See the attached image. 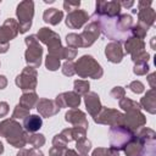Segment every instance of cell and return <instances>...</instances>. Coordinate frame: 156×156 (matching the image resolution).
I'll return each mask as SVG.
<instances>
[{
  "label": "cell",
  "instance_id": "obj_15",
  "mask_svg": "<svg viewBox=\"0 0 156 156\" xmlns=\"http://www.w3.org/2000/svg\"><path fill=\"white\" fill-rule=\"evenodd\" d=\"M138 16H139L138 24L143 26L146 29H149L151 26H154V22H155V18H156V13L151 7H140L139 12H138Z\"/></svg>",
  "mask_w": 156,
  "mask_h": 156
},
{
  "label": "cell",
  "instance_id": "obj_1",
  "mask_svg": "<svg viewBox=\"0 0 156 156\" xmlns=\"http://www.w3.org/2000/svg\"><path fill=\"white\" fill-rule=\"evenodd\" d=\"M93 21H95L102 33L113 40H124L130 35V29L133 27V18L130 15H118L116 17H106L93 15Z\"/></svg>",
  "mask_w": 156,
  "mask_h": 156
},
{
  "label": "cell",
  "instance_id": "obj_34",
  "mask_svg": "<svg viewBox=\"0 0 156 156\" xmlns=\"http://www.w3.org/2000/svg\"><path fill=\"white\" fill-rule=\"evenodd\" d=\"M132 91H134V93H136V94H139V93H143L144 91V84L143 83H140L139 80H134V82H132L130 84H129V87H128Z\"/></svg>",
  "mask_w": 156,
  "mask_h": 156
},
{
  "label": "cell",
  "instance_id": "obj_41",
  "mask_svg": "<svg viewBox=\"0 0 156 156\" xmlns=\"http://www.w3.org/2000/svg\"><path fill=\"white\" fill-rule=\"evenodd\" d=\"M30 156H44V155L34 147V149H30Z\"/></svg>",
  "mask_w": 156,
  "mask_h": 156
},
{
  "label": "cell",
  "instance_id": "obj_23",
  "mask_svg": "<svg viewBox=\"0 0 156 156\" xmlns=\"http://www.w3.org/2000/svg\"><path fill=\"white\" fill-rule=\"evenodd\" d=\"M63 17V12L62 11H58L57 9H48L45 10L44 15H43V18L46 23H50V24H57L60 23V21L62 20Z\"/></svg>",
  "mask_w": 156,
  "mask_h": 156
},
{
  "label": "cell",
  "instance_id": "obj_12",
  "mask_svg": "<svg viewBox=\"0 0 156 156\" xmlns=\"http://www.w3.org/2000/svg\"><path fill=\"white\" fill-rule=\"evenodd\" d=\"M146 122L145 116L139 111V110H134V111H129L127 112V115L123 117V124H126L129 130H135L139 127L144 126Z\"/></svg>",
  "mask_w": 156,
  "mask_h": 156
},
{
  "label": "cell",
  "instance_id": "obj_31",
  "mask_svg": "<svg viewBox=\"0 0 156 156\" xmlns=\"http://www.w3.org/2000/svg\"><path fill=\"white\" fill-rule=\"evenodd\" d=\"M66 40H67V44L71 45V46H74V48H77V46H82L80 38H79V35L76 34V33H71V34H68V35L66 37Z\"/></svg>",
  "mask_w": 156,
  "mask_h": 156
},
{
  "label": "cell",
  "instance_id": "obj_11",
  "mask_svg": "<svg viewBox=\"0 0 156 156\" xmlns=\"http://www.w3.org/2000/svg\"><path fill=\"white\" fill-rule=\"evenodd\" d=\"M99 34H100V27H99V24L95 21H91L85 27V29L83 30V33L79 34L82 46H90L98 39Z\"/></svg>",
  "mask_w": 156,
  "mask_h": 156
},
{
  "label": "cell",
  "instance_id": "obj_39",
  "mask_svg": "<svg viewBox=\"0 0 156 156\" xmlns=\"http://www.w3.org/2000/svg\"><path fill=\"white\" fill-rule=\"evenodd\" d=\"M9 112V105L6 102H0V117H4Z\"/></svg>",
  "mask_w": 156,
  "mask_h": 156
},
{
  "label": "cell",
  "instance_id": "obj_42",
  "mask_svg": "<svg viewBox=\"0 0 156 156\" xmlns=\"http://www.w3.org/2000/svg\"><path fill=\"white\" fill-rule=\"evenodd\" d=\"M133 4H134V1H128V2H119V5L121 6H124V7H130V6H133Z\"/></svg>",
  "mask_w": 156,
  "mask_h": 156
},
{
  "label": "cell",
  "instance_id": "obj_24",
  "mask_svg": "<svg viewBox=\"0 0 156 156\" xmlns=\"http://www.w3.org/2000/svg\"><path fill=\"white\" fill-rule=\"evenodd\" d=\"M37 102V94L34 91L29 93V94H23L21 96V100H20V106H22L23 108L26 110H30Z\"/></svg>",
  "mask_w": 156,
  "mask_h": 156
},
{
  "label": "cell",
  "instance_id": "obj_40",
  "mask_svg": "<svg viewBox=\"0 0 156 156\" xmlns=\"http://www.w3.org/2000/svg\"><path fill=\"white\" fill-rule=\"evenodd\" d=\"M7 84V80L5 78V76H0V89H4Z\"/></svg>",
  "mask_w": 156,
  "mask_h": 156
},
{
  "label": "cell",
  "instance_id": "obj_29",
  "mask_svg": "<svg viewBox=\"0 0 156 156\" xmlns=\"http://www.w3.org/2000/svg\"><path fill=\"white\" fill-rule=\"evenodd\" d=\"M45 65H46L48 69L55 71V69H57L58 66H60V58L56 57V56H54V55H48V56H46V62H45Z\"/></svg>",
  "mask_w": 156,
  "mask_h": 156
},
{
  "label": "cell",
  "instance_id": "obj_30",
  "mask_svg": "<svg viewBox=\"0 0 156 156\" xmlns=\"http://www.w3.org/2000/svg\"><path fill=\"white\" fill-rule=\"evenodd\" d=\"M27 141H28L29 144H32V145L37 149V147L41 146V145L45 143V139H44V135H41V134H33V135H30V136L27 139Z\"/></svg>",
  "mask_w": 156,
  "mask_h": 156
},
{
  "label": "cell",
  "instance_id": "obj_2",
  "mask_svg": "<svg viewBox=\"0 0 156 156\" xmlns=\"http://www.w3.org/2000/svg\"><path fill=\"white\" fill-rule=\"evenodd\" d=\"M0 135H4L15 147H23L27 143V134L13 119H6L0 124Z\"/></svg>",
  "mask_w": 156,
  "mask_h": 156
},
{
  "label": "cell",
  "instance_id": "obj_3",
  "mask_svg": "<svg viewBox=\"0 0 156 156\" xmlns=\"http://www.w3.org/2000/svg\"><path fill=\"white\" fill-rule=\"evenodd\" d=\"M74 71L82 78L91 77V78L98 79L102 76L101 66L89 55H84L77 61V63L74 66Z\"/></svg>",
  "mask_w": 156,
  "mask_h": 156
},
{
  "label": "cell",
  "instance_id": "obj_22",
  "mask_svg": "<svg viewBox=\"0 0 156 156\" xmlns=\"http://www.w3.org/2000/svg\"><path fill=\"white\" fill-rule=\"evenodd\" d=\"M140 106H143L145 110H147L150 113H155V106H156V96H155V89H150L146 95L141 99Z\"/></svg>",
  "mask_w": 156,
  "mask_h": 156
},
{
  "label": "cell",
  "instance_id": "obj_27",
  "mask_svg": "<svg viewBox=\"0 0 156 156\" xmlns=\"http://www.w3.org/2000/svg\"><path fill=\"white\" fill-rule=\"evenodd\" d=\"M90 149H91V143H90L89 140H87L85 138L77 141V150H78L82 155H87Z\"/></svg>",
  "mask_w": 156,
  "mask_h": 156
},
{
  "label": "cell",
  "instance_id": "obj_10",
  "mask_svg": "<svg viewBox=\"0 0 156 156\" xmlns=\"http://www.w3.org/2000/svg\"><path fill=\"white\" fill-rule=\"evenodd\" d=\"M16 84L26 90V89H34L35 84H37V72L34 68L32 67H26V69L21 73V76H18L16 78Z\"/></svg>",
  "mask_w": 156,
  "mask_h": 156
},
{
  "label": "cell",
  "instance_id": "obj_7",
  "mask_svg": "<svg viewBox=\"0 0 156 156\" xmlns=\"http://www.w3.org/2000/svg\"><path fill=\"white\" fill-rule=\"evenodd\" d=\"M26 44L28 46L27 51H26V61L34 66V67H38L40 66V62H41V54H43V49L41 46L39 45L38 40H37V35H30V37H27L26 38Z\"/></svg>",
  "mask_w": 156,
  "mask_h": 156
},
{
  "label": "cell",
  "instance_id": "obj_6",
  "mask_svg": "<svg viewBox=\"0 0 156 156\" xmlns=\"http://www.w3.org/2000/svg\"><path fill=\"white\" fill-rule=\"evenodd\" d=\"M18 33V23L13 18H7L0 27V52H6L9 49V40L15 38Z\"/></svg>",
  "mask_w": 156,
  "mask_h": 156
},
{
  "label": "cell",
  "instance_id": "obj_20",
  "mask_svg": "<svg viewBox=\"0 0 156 156\" xmlns=\"http://www.w3.org/2000/svg\"><path fill=\"white\" fill-rule=\"evenodd\" d=\"M43 124V121H41V117L37 116V115H30V116H27L23 121V127L26 128L27 132H37L40 129Z\"/></svg>",
  "mask_w": 156,
  "mask_h": 156
},
{
  "label": "cell",
  "instance_id": "obj_32",
  "mask_svg": "<svg viewBox=\"0 0 156 156\" xmlns=\"http://www.w3.org/2000/svg\"><path fill=\"white\" fill-rule=\"evenodd\" d=\"M147 71H149V65H147V62H139V63H136L135 65V67H134V73L135 74H146L147 73Z\"/></svg>",
  "mask_w": 156,
  "mask_h": 156
},
{
  "label": "cell",
  "instance_id": "obj_18",
  "mask_svg": "<svg viewBox=\"0 0 156 156\" xmlns=\"http://www.w3.org/2000/svg\"><path fill=\"white\" fill-rule=\"evenodd\" d=\"M85 105H87V108H88V112L95 117L96 115H99V111L102 108L101 104H100V100H99V96L95 94V93H87L85 94Z\"/></svg>",
  "mask_w": 156,
  "mask_h": 156
},
{
  "label": "cell",
  "instance_id": "obj_43",
  "mask_svg": "<svg viewBox=\"0 0 156 156\" xmlns=\"http://www.w3.org/2000/svg\"><path fill=\"white\" fill-rule=\"evenodd\" d=\"M154 78H155V73H152L150 77H149V82H150V85H151V89H154L155 88V84H154Z\"/></svg>",
  "mask_w": 156,
  "mask_h": 156
},
{
  "label": "cell",
  "instance_id": "obj_19",
  "mask_svg": "<svg viewBox=\"0 0 156 156\" xmlns=\"http://www.w3.org/2000/svg\"><path fill=\"white\" fill-rule=\"evenodd\" d=\"M66 121L72 124H78V127H83L84 129L88 127V122L85 119V115L79 110H71L66 113Z\"/></svg>",
  "mask_w": 156,
  "mask_h": 156
},
{
  "label": "cell",
  "instance_id": "obj_44",
  "mask_svg": "<svg viewBox=\"0 0 156 156\" xmlns=\"http://www.w3.org/2000/svg\"><path fill=\"white\" fill-rule=\"evenodd\" d=\"M2 151H4V146H2V144L0 143V154H1Z\"/></svg>",
  "mask_w": 156,
  "mask_h": 156
},
{
  "label": "cell",
  "instance_id": "obj_16",
  "mask_svg": "<svg viewBox=\"0 0 156 156\" xmlns=\"http://www.w3.org/2000/svg\"><path fill=\"white\" fill-rule=\"evenodd\" d=\"M37 108L39 111V113L43 117H51L52 115L58 112V106L56 105L55 101L52 100H46V99H41L39 100V102L37 104Z\"/></svg>",
  "mask_w": 156,
  "mask_h": 156
},
{
  "label": "cell",
  "instance_id": "obj_17",
  "mask_svg": "<svg viewBox=\"0 0 156 156\" xmlns=\"http://www.w3.org/2000/svg\"><path fill=\"white\" fill-rule=\"evenodd\" d=\"M105 54L108 58V61L111 62H121L122 58H123V51H122V46L119 43H116V41H112L107 46H106V50H105Z\"/></svg>",
  "mask_w": 156,
  "mask_h": 156
},
{
  "label": "cell",
  "instance_id": "obj_9",
  "mask_svg": "<svg viewBox=\"0 0 156 156\" xmlns=\"http://www.w3.org/2000/svg\"><path fill=\"white\" fill-rule=\"evenodd\" d=\"M121 13V5L119 1H98L95 13L98 16H106V17H116Z\"/></svg>",
  "mask_w": 156,
  "mask_h": 156
},
{
  "label": "cell",
  "instance_id": "obj_25",
  "mask_svg": "<svg viewBox=\"0 0 156 156\" xmlns=\"http://www.w3.org/2000/svg\"><path fill=\"white\" fill-rule=\"evenodd\" d=\"M119 106H121L124 111H127V112L134 111V110H140V107H141L139 102L133 101V100H130V99H128V98H123V99L119 101Z\"/></svg>",
  "mask_w": 156,
  "mask_h": 156
},
{
  "label": "cell",
  "instance_id": "obj_28",
  "mask_svg": "<svg viewBox=\"0 0 156 156\" xmlns=\"http://www.w3.org/2000/svg\"><path fill=\"white\" fill-rule=\"evenodd\" d=\"M93 156H119V154H118V150H115L112 147H110V149L100 147L93 152Z\"/></svg>",
  "mask_w": 156,
  "mask_h": 156
},
{
  "label": "cell",
  "instance_id": "obj_35",
  "mask_svg": "<svg viewBox=\"0 0 156 156\" xmlns=\"http://www.w3.org/2000/svg\"><path fill=\"white\" fill-rule=\"evenodd\" d=\"M62 67H63V68H62V72H63V74H66V76H73V74L76 73V71H74V65H73L72 62H65Z\"/></svg>",
  "mask_w": 156,
  "mask_h": 156
},
{
  "label": "cell",
  "instance_id": "obj_33",
  "mask_svg": "<svg viewBox=\"0 0 156 156\" xmlns=\"http://www.w3.org/2000/svg\"><path fill=\"white\" fill-rule=\"evenodd\" d=\"M27 116H28V110L23 108L20 105L16 106V108H15V111L12 113V117L13 118H23V117H27Z\"/></svg>",
  "mask_w": 156,
  "mask_h": 156
},
{
  "label": "cell",
  "instance_id": "obj_8",
  "mask_svg": "<svg viewBox=\"0 0 156 156\" xmlns=\"http://www.w3.org/2000/svg\"><path fill=\"white\" fill-rule=\"evenodd\" d=\"M123 117L124 116L116 110L101 108V113L96 115L94 117V121L98 123H104L113 127V126H123Z\"/></svg>",
  "mask_w": 156,
  "mask_h": 156
},
{
  "label": "cell",
  "instance_id": "obj_26",
  "mask_svg": "<svg viewBox=\"0 0 156 156\" xmlns=\"http://www.w3.org/2000/svg\"><path fill=\"white\" fill-rule=\"evenodd\" d=\"M89 90V82L87 80H76L74 82V93H77L78 95L79 94H87Z\"/></svg>",
  "mask_w": 156,
  "mask_h": 156
},
{
  "label": "cell",
  "instance_id": "obj_4",
  "mask_svg": "<svg viewBox=\"0 0 156 156\" xmlns=\"http://www.w3.org/2000/svg\"><path fill=\"white\" fill-rule=\"evenodd\" d=\"M134 134L124 126H113L110 129V144L115 150L124 149L126 145L133 139Z\"/></svg>",
  "mask_w": 156,
  "mask_h": 156
},
{
  "label": "cell",
  "instance_id": "obj_36",
  "mask_svg": "<svg viewBox=\"0 0 156 156\" xmlns=\"http://www.w3.org/2000/svg\"><path fill=\"white\" fill-rule=\"evenodd\" d=\"M79 5H80L79 1H65V2H63L65 10H67V11H69V12L77 10V9L79 7Z\"/></svg>",
  "mask_w": 156,
  "mask_h": 156
},
{
  "label": "cell",
  "instance_id": "obj_38",
  "mask_svg": "<svg viewBox=\"0 0 156 156\" xmlns=\"http://www.w3.org/2000/svg\"><path fill=\"white\" fill-rule=\"evenodd\" d=\"M111 95H112L113 98H116V99L123 98V96H124V90H123V88H121V87H116V88L111 91Z\"/></svg>",
  "mask_w": 156,
  "mask_h": 156
},
{
  "label": "cell",
  "instance_id": "obj_21",
  "mask_svg": "<svg viewBox=\"0 0 156 156\" xmlns=\"http://www.w3.org/2000/svg\"><path fill=\"white\" fill-rule=\"evenodd\" d=\"M144 41L141 39H138V38H128L127 41H126V50L127 52L132 54V56L144 51Z\"/></svg>",
  "mask_w": 156,
  "mask_h": 156
},
{
  "label": "cell",
  "instance_id": "obj_37",
  "mask_svg": "<svg viewBox=\"0 0 156 156\" xmlns=\"http://www.w3.org/2000/svg\"><path fill=\"white\" fill-rule=\"evenodd\" d=\"M65 154H66V149L65 147L52 146L50 149V156H65Z\"/></svg>",
  "mask_w": 156,
  "mask_h": 156
},
{
  "label": "cell",
  "instance_id": "obj_14",
  "mask_svg": "<svg viewBox=\"0 0 156 156\" xmlns=\"http://www.w3.org/2000/svg\"><path fill=\"white\" fill-rule=\"evenodd\" d=\"M56 105L58 107H77L80 104V98L77 93L74 91H69V93H62L60 94L56 100H55Z\"/></svg>",
  "mask_w": 156,
  "mask_h": 156
},
{
  "label": "cell",
  "instance_id": "obj_13",
  "mask_svg": "<svg viewBox=\"0 0 156 156\" xmlns=\"http://www.w3.org/2000/svg\"><path fill=\"white\" fill-rule=\"evenodd\" d=\"M88 20H89L88 12H85L84 10H78L77 9L74 11H71L67 15L66 24L72 29H77V28H80L85 22H88Z\"/></svg>",
  "mask_w": 156,
  "mask_h": 156
},
{
  "label": "cell",
  "instance_id": "obj_5",
  "mask_svg": "<svg viewBox=\"0 0 156 156\" xmlns=\"http://www.w3.org/2000/svg\"><path fill=\"white\" fill-rule=\"evenodd\" d=\"M17 17H18V30L20 33H26L32 26V18L34 13V4L33 1H22L17 6Z\"/></svg>",
  "mask_w": 156,
  "mask_h": 156
}]
</instances>
